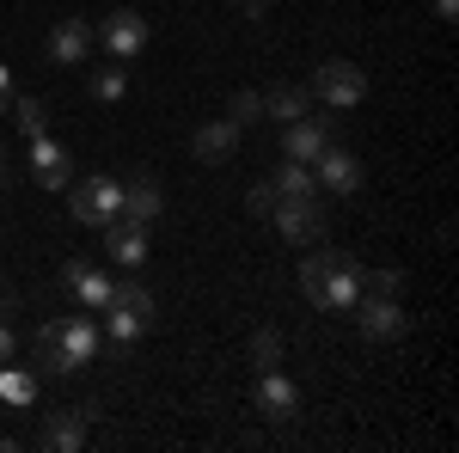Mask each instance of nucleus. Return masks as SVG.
I'll list each match as a JSON object with an SVG mask.
<instances>
[{"instance_id":"f257e3e1","label":"nucleus","mask_w":459,"mask_h":453,"mask_svg":"<svg viewBox=\"0 0 459 453\" xmlns=\"http://www.w3.org/2000/svg\"><path fill=\"white\" fill-rule=\"evenodd\" d=\"M300 294L318 313H355L361 307V264L350 251H313L300 264Z\"/></svg>"},{"instance_id":"f03ea898","label":"nucleus","mask_w":459,"mask_h":453,"mask_svg":"<svg viewBox=\"0 0 459 453\" xmlns=\"http://www.w3.org/2000/svg\"><path fill=\"white\" fill-rule=\"evenodd\" d=\"M92 349H99V331H92V318H49L43 331H37V368L43 374H74V368H86L92 362Z\"/></svg>"},{"instance_id":"7ed1b4c3","label":"nucleus","mask_w":459,"mask_h":453,"mask_svg":"<svg viewBox=\"0 0 459 453\" xmlns=\"http://www.w3.org/2000/svg\"><path fill=\"white\" fill-rule=\"evenodd\" d=\"M105 331L117 337V344H135V337H147V331H153V294H147L142 282H117V288H110Z\"/></svg>"},{"instance_id":"20e7f679","label":"nucleus","mask_w":459,"mask_h":453,"mask_svg":"<svg viewBox=\"0 0 459 453\" xmlns=\"http://www.w3.org/2000/svg\"><path fill=\"white\" fill-rule=\"evenodd\" d=\"M270 221H276V233H282L288 245H318L325 240V190H307V196H276V209H270Z\"/></svg>"},{"instance_id":"39448f33","label":"nucleus","mask_w":459,"mask_h":453,"mask_svg":"<svg viewBox=\"0 0 459 453\" xmlns=\"http://www.w3.org/2000/svg\"><path fill=\"white\" fill-rule=\"evenodd\" d=\"M307 92H313L318 105H331V110H355L361 99H368V74L355 68V62H343V56H325V62L313 68V86H307Z\"/></svg>"},{"instance_id":"423d86ee","label":"nucleus","mask_w":459,"mask_h":453,"mask_svg":"<svg viewBox=\"0 0 459 453\" xmlns=\"http://www.w3.org/2000/svg\"><path fill=\"white\" fill-rule=\"evenodd\" d=\"M68 214H74V221H86V227H110V221L123 214V178H110V172L80 178L74 196H68Z\"/></svg>"},{"instance_id":"0eeeda50","label":"nucleus","mask_w":459,"mask_h":453,"mask_svg":"<svg viewBox=\"0 0 459 453\" xmlns=\"http://www.w3.org/2000/svg\"><path fill=\"white\" fill-rule=\"evenodd\" d=\"M355 325H361V337H368V344H398V337L411 331V313H404L398 301L361 294V307H355Z\"/></svg>"},{"instance_id":"6e6552de","label":"nucleus","mask_w":459,"mask_h":453,"mask_svg":"<svg viewBox=\"0 0 459 453\" xmlns=\"http://www.w3.org/2000/svg\"><path fill=\"white\" fill-rule=\"evenodd\" d=\"M99 43L110 49V62H135L147 49V19L135 13V6H117L105 25H99Z\"/></svg>"},{"instance_id":"1a4fd4ad","label":"nucleus","mask_w":459,"mask_h":453,"mask_svg":"<svg viewBox=\"0 0 459 453\" xmlns=\"http://www.w3.org/2000/svg\"><path fill=\"white\" fill-rule=\"evenodd\" d=\"M288 135H282V160H300V166H313L318 153L331 147V117H318V110H307V117H294V123H282Z\"/></svg>"},{"instance_id":"9d476101","label":"nucleus","mask_w":459,"mask_h":453,"mask_svg":"<svg viewBox=\"0 0 459 453\" xmlns=\"http://www.w3.org/2000/svg\"><path fill=\"white\" fill-rule=\"evenodd\" d=\"M313 184H318V190H331V196H355V190H361V160H355L350 147L331 141V147L313 160Z\"/></svg>"},{"instance_id":"9b49d317","label":"nucleus","mask_w":459,"mask_h":453,"mask_svg":"<svg viewBox=\"0 0 459 453\" xmlns=\"http://www.w3.org/2000/svg\"><path fill=\"white\" fill-rule=\"evenodd\" d=\"M31 184L37 190H68L74 184V153L62 141H49V135L31 141Z\"/></svg>"},{"instance_id":"f8f14e48","label":"nucleus","mask_w":459,"mask_h":453,"mask_svg":"<svg viewBox=\"0 0 459 453\" xmlns=\"http://www.w3.org/2000/svg\"><path fill=\"white\" fill-rule=\"evenodd\" d=\"M92 25L86 19H56V31H49V62L56 68H86V56H92Z\"/></svg>"},{"instance_id":"ddd939ff","label":"nucleus","mask_w":459,"mask_h":453,"mask_svg":"<svg viewBox=\"0 0 459 453\" xmlns=\"http://www.w3.org/2000/svg\"><path fill=\"white\" fill-rule=\"evenodd\" d=\"M160 209H166V190H160V178H153V172H135L129 184H123V214H117V221L153 227V221H160Z\"/></svg>"},{"instance_id":"4468645a","label":"nucleus","mask_w":459,"mask_h":453,"mask_svg":"<svg viewBox=\"0 0 459 453\" xmlns=\"http://www.w3.org/2000/svg\"><path fill=\"white\" fill-rule=\"evenodd\" d=\"M239 135H246V129H239L233 117H214V123H203V129L190 135V153H196L203 166H221V160H233Z\"/></svg>"},{"instance_id":"2eb2a0df","label":"nucleus","mask_w":459,"mask_h":453,"mask_svg":"<svg viewBox=\"0 0 459 453\" xmlns=\"http://www.w3.org/2000/svg\"><path fill=\"white\" fill-rule=\"evenodd\" d=\"M257 411L270 423H288L300 411V392H294V380H288L282 368H264V374H257Z\"/></svg>"},{"instance_id":"dca6fc26","label":"nucleus","mask_w":459,"mask_h":453,"mask_svg":"<svg viewBox=\"0 0 459 453\" xmlns=\"http://www.w3.org/2000/svg\"><path fill=\"white\" fill-rule=\"evenodd\" d=\"M37 448H49V453L86 448V411H49L43 429H37Z\"/></svg>"},{"instance_id":"f3484780","label":"nucleus","mask_w":459,"mask_h":453,"mask_svg":"<svg viewBox=\"0 0 459 453\" xmlns=\"http://www.w3.org/2000/svg\"><path fill=\"white\" fill-rule=\"evenodd\" d=\"M62 288H68L86 313H105V301H110V288H117V282H110L105 270H80V264H68V270H62Z\"/></svg>"},{"instance_id":"a211bd4d","label":"nucleus","mask_w":459,"mask_h":453,"mask_svg":"<svg viewBox=\"0 0 459 453\" xmlns=\"http://www.w3.org/2000/svg\"><path fill=\"white\" fill-rule=\"evenodd\" d=\"M105 257L135 270V264L147 257V227H135V221H110L105 227Z\"/></svg>"},{"instance_id":"6ab92c4d","label":"nucleus","mask_w":459,"mask_h":453,"mask_svg":"<svg viewBox=\"0 0 459 453\" xmlns=\"http://www.w3.org/2000/svg\"><path fill=\"white\" fill-rule=\"evenodd\" d=\"M307 110H313V92H307V86L276 80V86L264 92V117H270V123H294V117H307Z\"/></svg>"},{"instance_id":"aec40b11","label":"nucleus","mask_w":459,"mask_h":453,"mask_svg":"<svg viewBox=\"0 0 459 453\" xmlns=\"http://www.w3.org/2000/svg\"><path fill=\"white\" fill-rule=\"evenodd\" d=\"M129 92V62H110V68H92V99L99 105H117Z\"/></svg>"},{"instance_id":"412c9836","label":"nucleus","mask_w":459,"mask_h":453,"mask_svg":"<svg viewBox=\"0 0 459 453\" xmlns=\"http://www.w3.org/2000/svg\"><path fill=\"white\" fill-rule=\"evenodd\" d=\"M270 190H276V196H307V190H318V184H313V166L282 160V166H276V178H270Z\"/></svg>"},{"instance_id":"4be33fe9","label":"nucleus","mask_w":459,"mask_h":453,"mask_svg":"<svg viewBox=\"0 0 459 453\" xmlns=\"http://www.w3.org/2000/svg\"><path fill=\"white\" fill-rule=\"evenodd\" d=\"M361 294H380V301H398L404 294V270H361Z\"/></svg>"},{"instance_id":"5701e85b","label":"nucleus","mask_w":459,"mask_h":453,"mask_svg":"<svg viewBox=\"0 0 459 453\" xmlns=\"http://www.w3.org/2000/svg\"><path fill=\"white\" fill-rule=\"evenodd\" d=\"M251 368H257V374H264V368H282V337H276V331H257V337H251Z\"/></svg>"},{"instance_id":"b1692460","label":"nucleus","mask_w":459,"mask_h":453,"mask_svg":"<svg viewBox=\"0 0 459 453\" xmlns=\"http://www.w3.org/2000/svg\"><path fill=\"white\" fill-rule=\"evenodd\" d=\"M227 117H233L239 129H251V123H264V92H233V105H227Z\"/></svg>"},{"instance_id":"393cba45","label":"nucleus","mask_w":459,"mask_h":453,"mask_svg":"<svg viewBox=\"0 0 459 453\" xmlns=\"http://www.w3.org/2000/svg\"><path fill=\"white\" fill-rule=\"evenodd\" d=\"M13 123H19L25 141H37L43 135V105H37V99H13Z\"/></svg>"},{"instance_id":"a878e982","label":"nucleus","mask_w":459,"mask_h":453,"mask_svg":"<svg viewBox=\"0 0 459 453\" xmlns=\"http://www.w3.org/2000/svg\"><path fill=\"white\" fill-rule=\"evenodd\" d=\"M31 392H37L31 374H19V368H6V374H0V398H6V405H31Z\"/></svg>"},{"instance_id":"bb28decb","label":"nucleus","mask_w":459,"mask_h":453,"mask_svg":"<svg viewBox=\"0 0 459 453\" xmlns=\"http://www.w3.org/2000/svg\"><path fill=\"white\" fill-rule=\"evenodd\" d=\"M270 209H276V190H270V184H251V214L270 221Z\"/></svg>"},{"instance_id":"cd10ccee","label":"nucleus","mask_w":459,"mask_h":453,"mask_svg":"<svg viewBox=\"0 0 459 453\" xmlns=\"http://www.w3.org/2000/svg\"><path fill=\"white\" fill-rule=\"evenodd\" d=\"M13 349H19V331H13V325H6V313H0V368L13 362Z\"/></svg>"},{"instance_id":"c85d7f7f","label":"nucleus","mask_w":459,"mask_h":453,"mask_svg":"<svg viewBox=\"0 0 459 453\" xmlns=\"http://www.w3.org/2000/svg\"><path fill=\"white\" fill-rule=\"evenodd\" d=\"M435 19H447V25H454V19H459V0H435Z\"/></svg>"},{"instance_id":"c756f323","label":"nucleus","mask_w":459,"mask_h":453,"mask_svg":"<svg viewBox=\"0 0 459 453\" xmlns=\"http://www.w3.org/2000/svg\"><path fill=\"white\" fill-rule=\"evenodd\" d=\"M13 110V80H6V68H0V117Z\"/></svg>"},{"instance_id":"7c9ffc66","label":"nucleus","mask_w":459,"mask_h":453,"mask_svg":"<svg viewBox=\"0 0 459 453\" xmlns=\"http://www.w3.org/2000/svg\"><path fill=\"white\" fill-rule=\"evenodd\" d=\"M0 166H6V153H0Z\"/></svg>"}]
</instances>
